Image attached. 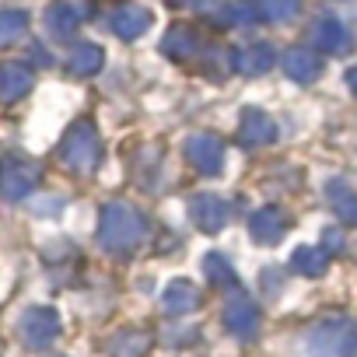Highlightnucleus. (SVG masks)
<instances>
[{"mask_svg": "<svg viewBox=\"0 0 357 357\" xmlns=\"http://www.w3.org/2000/svg\"><path fill=\"white\" fill-rule=\"evenodd\" d=\"M144 218L140 211H133L130 204H105L102 218H98V245L105 252L126 256L144 242Z\"/></svg>", "mask_w": 357, "mask_h": 357, "instance_id": "f257e3e1", "label": "nucleus"}, {"mask_svg": "<svg viewBox=\"0 0 357 357\" xmlns=\"http://www.w3.org/2000/svg\"><path fill=\"white\" fill-rule=\"evenodd\" d=\"M301 357H357V322L333 315L305 333Z\"/></svg>", "mask_w": 357, "mask_h": 357, "instance_id": "f03ea898", "label": "nucleus"}, {"mask_svg": "<svg viewBox=\"0 0 357 357\" xmlns=\"http://www.w3.org/2000/svg\"><path fill=\"white\" fill-rule=\"evenodd\" d=\"M60 158L67 161V168L74 172H95L98 168V158H102V144H98V133H95V123L91 119H77L63 144H60Z\"/></svg>", "mask_w": 357, "mask_h": 357, "instance_id": "7ed1b4c3", "label": "nucleus"}, {"mask_svg": "<svg viewBox=\"0 0 357 357\" xmlns=\"http://www.w3.org/2000/svg\"><path fill=\"white\" fill-rule=\"evenodd\" d=\"M221 322H225V329H228L235 340H256V336H259V312H256V305L245 298L242 287H231V291H228L225 308H221Z\"/></svg>", "mask_w": 357, "mask_h": 357, "instance_id": "20e7f679", "label": "nucleus"}, {"mask_svg": "<svg viewBox=\"0 0 357 357\" xmlns=\"http://www.w3.org/2000/svg\"><path fill=\"white\" fill-rule=\"evenodd\" d=\"M39 183V168L32 161H22V158H8L0 165V197L4 200H22L36 190Z\"/></svg>", "mask_w": 357, "mask_h": 357, "instance_id": "39448f33", "label": "nucleus"}, {"mask_svg": "<svg viewBox=\"0 0 357 357\" xmlns=\"http://www.w3.org/2000/svg\"><path fill=\"white\" fill-rule=\"evenodd\" d=\"M91 15V4L88 0H56V4L46 11V32L53 39H70L77 32V25Z\"/></svg>", "mask_w": 357, "mask_h": 357, "instance_id": "423d86ee", "label": "nucleus"}, {"mask_svg": "<svg viewBox=\"0 0 357 357\" xmlns=\"http://www.w3.org/2000/svg\"><path fill=\"white\" fill-rule=\"evenodd\" d=\"M186 158L197 172L204 175H218L225 165V144L214 133H190L186 137Z\"/></svg>", "mask_w": 357, "mask_h": 357, "instance_id": "0eeeda50", "label": "nucleus"}, {"mask_svg": "<svg viewBox=\"0 0 357 357\" xmlns=\"http://www.w3.org/2000/svg\"><path fill=\"white\" fill-rule=\"evenodd\" d=\"M228 218H231L228 200H221V197H214V193H200V197L190 200V221H193L200 231H207V235L221 231V228L228 225Z\"/></svg>", "mask_w": 357, "mask_h": 357, "instance_id": "6e6552de", "label": "nucleus"}, {"mask_svg": "<svg viewBox=\"0 0 357 357\" xmlns=\"http://www.w3.org/2000/svg\"><path fill=\"white\" fill-rule=\"evenodd\" d=\"M18 333H22V340L29 347H46L60 333V315L53 308H29L22 315V322H18Z\"/></svg>", "mask_w": 357, "mask_h": 357, "instance_id": "1a4fd4ad", "label": "nucleus"}, {"mask_svg": "<svg viewBox=\"0 0 357 357\" xmlns=\"http://www.w3.org/2000/svg\"><path fill=\"white\" fill-rule=\"evenodd\" d=\"M287 228H291V218H287V211L284 207H263V211H256L252 218H249V235L259 242V245H277L284 235H287Z\"/></svg>", "mask_w": 357, "mask_h": 357, "instance_id": "9d476101", "label": "nucleus"}, {"mask_svg": "<svg viewBox=\"0 0 357 357\" xmlns=\"http://www.w3.org/2000/svg\"><path fill=\"white\" fill-rule=\"evenodd\" d=\"M308 43H312L319 53L336 56V53H347V50H350V32H347L333 15H322V18H315V22H312Z\"/></svg>", "mask_w": 357, "mask_h": 357, "instance_id": "9b49d317", "label": "nucleus"}, {"mask_svg": "<svg viewBox=\"0 0 357 357\" xmlns=\"http://www.w3.org/2000/svg\"><path fill=\"white\" fill-rule=\"evenodd\" d=\"M273 60H277L273 46L252 43V46H242V50L231 53V70L242 74V77H259V74H266L273 67Z\"/></svg>", "mask_w": 357, "mask_h": 357, "instance_id": "f8f14e48", "label": "nucleus"}, {"mask_svg": "<svg viewBox=\"0 0 357 357\" xmlns=\"http://www.w3.org/2000/svg\"><path fill=\"white\" fill-rule=\"evenodd\" d=\"M238 140H242V147H266L277 140V123L259 109H245L242 123H238Z\"/></svg>", "mask_w": 357, "mask_h": 357, "instance_id": "ddd939ff", "label": "nucleus"}, {"mask_svg": "<svg viewBox=\"0 0 357 357\" xmlns=\"http://www.w3.org/2000/svg\"><path fill=\"white\" fill-rule=\"evenodd\" d=\"M161 53L168 60H175V63H190L200 53V39H197V32L190 25H172L165 32V39H161Z\"/></svg>", "mask_w": 357, "mask_h": 357, "instance_id": "4468645a", "label": "nucleus"}, {"mask_svg": "<svg viewBox=\"0 0 357 357\" xmlns=\"http://www.w3.org/2000/svg\"><path fill=\"white\" fill-rule=\"evenodd\" d=\"M200 308V291L190 284V280H172L168 287H165V294H161V312L165 315H190V312H197Z\"/></svg>", "mask_w": 357, "mask_h": 357, "instance_id": "2eb2a0df", "label": "nucleus"}, {"mask_svg": "<svg viewBox=\"0 0 357 357\" xmlns=\"http://www.w3.org/2000/svg\"><path fill=\"white\" fill-rule=\"evenodd\" d=\"M280 63H284V74H287L291 81H298V84H312V81H319V74H322V60H319L312 50H301V46L287 50Z\"/></svg>", "mask_w": 357, "mask_h": 357, "instance_id": "dca6fc26", "label": "nucleus"}, {"mask_svg": "<svg viewBox=\"0 0 357 357\" xmlns=\"http://www.w3.org/2000/svg\"><path fill=\"white\" fill-rule=\"evenodd\" d=\"M151 25H154V15H151L147 8H140V4L119 8V11L112 15V32H116L119 39H140L144 32H151Z\"/></svg>", "mask_w": 357, "mask_h": 357, "instance_id": "f3484780", "label": "nucleus"}, {"mask_svg": "<svg viewBox=\"0 0 357 357\" xmlns=\"http://www.w3.org/2000/svg\"><path fill=\"white\" fill-rule=\"evenodd\" d=\"M32 88V70L25 63H0V102H18Z\"/></svg>", "mask_w": 357, "mask_h": 357, "instance_id": "a211bd4d", "label": "nucleus"}, {"mask_svg": "<svg viewBox=\"0 0 357 357\" xmlns=\"http://www.w3.org/2000/svg\"><path fill=\"white\" fill-rule=\"evenodd\" d=\"M326 197H329L333 214L343 225H357V193L343 183V178H329V183H326Z\"/></svg>", "mask_w": 357, "mask_h": 357, "instance_id": "6ab92c4d", "label": "nucleus"}, {"mask_svg": "<svg viewBox=\"0 0 357 357\" xmlns=\"http://www.w3.org/2000/svg\"><path fill=\"white\" fill-rule=\"evenodd\" d=\"M102 63H105V50L102 46H95V43H77L74 50H70V74L74 77H91V74H98L102 70Z\"/></svg>", "mask_w": 357, "mask_h": 357, "instance_id": "aec40b11", "label": "nucleus"}, {"mask_svg": "<svg viewBox=\"0 0 357 357\" xmlns=\"http://www.w3.org/2000/svg\"><path fill=\"white\" fill-rule=\"evenodd\" d=\"M147 350H151V340L144 329H119L105 347L109 357H144Z\"/></svg>", "mask_w": 357, "mask_h": 357, "instance_id": "412c9836", "label": "nucleus"}, {"mask_svg": "<svg viewBox=\"0 0 357 357\" xmlns=\"http://www.w3.org/2000/svg\"><path fill=\"white\" fill-rule=\"evenodd\" d=\"M252 11H256V25H280L291 22L298 15V0H252Z\"/></svg>", "mask_w": 357, "mask_h": 357, "instance_id": "4be33fe9", "label": "nucleus"}, {"mask_svg": "<svg viewBox=\"0 0 357 357\" xmlns=\"http://www.w3.org/2000/svg\"><path fill=\"white\" fill-rule=\"evenodd\" d=\"M291 266L301 273V277H322L326 273V266H329V252H322V249H294V256H291Z\"/></svg>", "mask_w": 357, "mask_h": 357, "instance_id": "5701e85b", "label": "nucleus"}, {"mask_svg": "<svg viewBox=\"0 0 357 357\" xmlns=\"http://www.w3.org/2000/svg\"><path fill=\"white\" fill-rule=\"evenodd\" d=\"M204 273H207V277H211L218 287H225V291L238 287V277H235L231 263H228L221 252H207V259H204Z\"/></svg>", "mask_w": 357, "mask_h": 357, "instance_id": "b1692460", "label": "nucleus"}, {"mask_svg": "<svg viewBox=\"0 0 357 357\" xmlns=\"http://www.w3.org/2000/svg\"><path fill=\"white\" fill-rule=\"evenodd\" d=\"M25 32H29L25 11H0V46H15Z\"/></svg>", "mask_w": 357, "mask_h": 357, "instance_id": "393cba45", "label": "nucleus"}, {"mask_svg": "<svg viewBox=\"0 0 357 357\" xmlns=\"http://www.w3.org/2000/svg\"><path fill=\"white\" fill-rule=\"evenodd\" d=\"M193 11L200 18H207L211 25H221V29L231 25V4H225V0H197Z\"/></svg>", "mask_w": 357, "mask_h": 357, "instance_id": "a878e982", "label": "nucleus"}, {"mask_svg": "<svg viewBox=\"0 0 357 357\" xmlns=\"http://www.w3.org/2000/svg\"><path fill=\"white\" fill-rule=\"evenodd\" d=\"M322 245H326V252H329V256H336V252H343L347 238H343V231H340V228H326V235H322Z\"/></svg>", "mask_w": 357, "mask_h": 357, "instance_id": "bb28decb", "label": "nucleus"}, {"mask_svg": "<svg viewBox=\"0 0 357 357\" xmlns=\"http://www.w3.org/2000/svg\"><path fill=\"white\" fill-rule=\"evenodd\" d=\"M161 336H165L168 343H175V347H178V343H193V336H197V329H186V326H183V329H165Z\"/></svg>", "mask_w": 357, "mask_h": 357, "instance_id": "cd10ccee", "label": "nucleus"}, {"mask_svg": "<svg viewBox=\"0 0 357 357\" xmlns=\"http://www.w3.org/2000/svg\"><path fill=\"white\" fill-rule=\"evenodd\" d=\"M347 88L357 95V67H350V70H347Z\"/></svg>", "mask_w": 357, "mask_h": 357, "instance_id": "c85d7f7f", "label": "nucleus"}, {"mask_svg": "<svg viewBox=\"0 0 357 357\" xmlns=\"http://www.w3.org/2000/svg\"><path fill=\"white\" fill-rule=\"evenodd\" d=\"M168 4H172V8H178V4H190V0H168Z\"/></svg>", "mask_w": 357, "mask_h": 357, "instance_id": "c756f323", "label": "nucleus"}]
</instances>
